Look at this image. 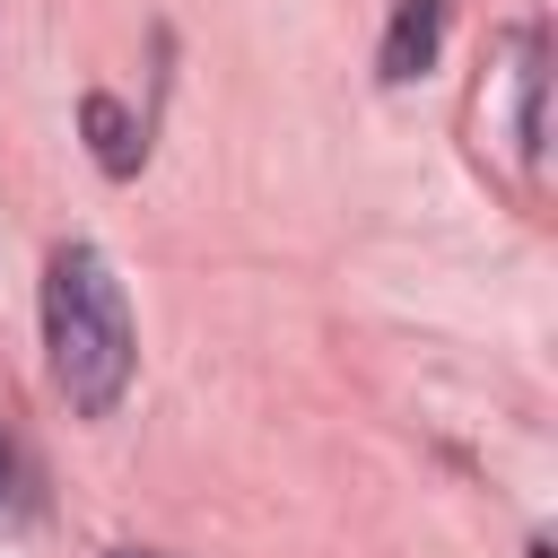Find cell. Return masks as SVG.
Instances as JSON below:
<instances>
[{"mask_svg": "<svg viewBox=\"0 0 558 558\" xmlns=\"http://www.w3.org/2000/svg\"><path fill=\"white\" fill-rule=\"evenodd\" d=\"M44 340H52V375L70 392V410L105 418L131 384V314H122V279L105 270L96 244H61L44 270Z\"/></svg>", "mask_w": 558, "mask_h": 558, "instance_id": "obj_1", "label": "cell"}, {"mask_svg": "<svg viewBox=\"0 0 558 558\" xmlns=\"http://www.w3.org/2000/svg\"><path fill=\"white\" fill-rule=\"evenodd\" d=\"M445 44V0H401L392 9V35H384V78H418Z\"/></svg>", "mask_w": 558, "mask_h": 558, "instance_id": "obj_2", "label": "cell"}, {"mask_svg": "<svg viewBox=\"0 0 558 558\" xmlns=\"http://www.w3.org/2000/svg\"><path fill=\"white\" fill-rule=\"evenodd\" d=\"M87 140H96V166H105V174H131V166H140L131 113H122L113 96H87Z\"/></svg>", "mask_w": 558, "mask_h": 558, "instance_id": "obj_3", "label": "cell"}, {"mask_svg": "<svg viewBox=\"0 0 558 558\" xmlns=\"http://www.w3.org/2000/svg\"><path fill=\"white\" fill-rule=\"evenodd\" d=\"M122 558H157V549H122Z\"/></svg>", "mask_w": 558, "mask_h": 558, "instance_id": "obj_4", "label": "cell"}, {"mask_svg": "<svg viewBox=\"0 0 558 558\" xmlns=\"http://www.w3.org/2000/svg\"><path fill=\"white\" fill-rule=\"evenodd\" d=\"M0 480H9V453H0Z\"/></svg>", "mask_w": 558, "mask_h": 558, "instance_id": "obj_5", "label": "cell"}]
</instances>
